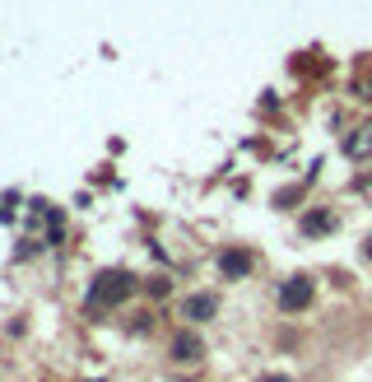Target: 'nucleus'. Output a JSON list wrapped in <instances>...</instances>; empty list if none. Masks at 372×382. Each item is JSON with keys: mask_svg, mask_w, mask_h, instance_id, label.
Segmentation results:
<instances>
[{"mask_svg": "<svg viewBox=\"0 0 372 382\" xmlns=\"http://www.w3.org/2000/svg\"><path fill=\"white\" fill-rule=\"evenodd\" d=\"M126 294H131V275H126V270H107V275H98V284H93V303H121Z\"/></svg>", "mask_w": 372, "mask_h": 382, "instance_id": "nucleus-1", "label": "nucleus"}, {"mask_svg": "<svg viewBox=\"0 0 372 382\" xmlns=\"http://www.w3.org/2000/svg\"><path fill=\"white\" fill-rule=\"evenodd\" d=\"M307 303H312V280H307V275L284 280V289H280V308L284 313H298V308H307Z\"/></svg>", "mask_w": 372, "mask_h": 382, "instance_id": "nucleus-2", "label": "nucleus"}, {"mask_svg": "<svg viewBox=\"0 0 372 382\" xmlns=\"http://www.w3.org/2000/svg\"><path fill=\"white\" fill-rule=\"evenodd\" d=\"M219 313V299L215 294H191L186 303H181V317H191V322H210Z\"/></svg>", "mask_w": 372, "mask_h": 382, "instance_id": "nucleus-3", "label": "nucleus"}, {"mask_svg": "<svg viewBox=\"0 0 372 382\" xmlns=\"http://www.w3.org/2000/svg\"><path fill=\"white\" fill-rule=\"evenodd\" d=\"M219 270H224L228 280H242V275H247V270H251V252H242V248L224 252V257H219Z\"/></svg>", "mask_w": 372, "mask_h": 382, "instance_id": "nucleus-4", "label": "nucleus"}, {"mask_svg": "<svg viewBox=\"0 0 372 382\" xmlns=\"http://www.w3.org/2000/svg\"><path fill=\"white\" fill-rule=\"evenodd\" d=\"M326 228H335V214L330 210H312L303 219V233H326Z\"/></svg>", "mask_w": 372, "mask_h": 382, "instance_id": "nucleus-5", "label": "nucleus"}, {"mask_svg": "<svg viewBox=\"0 0 372 382\" xmlns=\"http://www.w3.org/2000/svg\"><path fill=\"white\" fill-rule=\"evenodd\" d=\"M172 359H200V340L196 336H177L172 340Z\"/></svg>", "mask_w": 372, "mask_h": 382, "instance_id": "nucleus-6", "label": "nucleus"}, {"mask_svg": "<svg viewBox=\"0 0 372 382\" xmlns=\"http://www.w3.org/2000/svg\"><path fill=\"white\" fill-rule=\"evenodd\" d=\"M260 382H289V378H284V373H275V378H260Z\"/></svg>", "mask_w": 372, "mask_h": 382, "instance_id": "nucleus-7", "label": "nucleus"}, {"mask_svg": "<svg viewBox=\"0 0 372 382\" xmlns=\"http://www.w3.org/2000/svg\"><path fill=\"white\" fill-rule=\"evenodd\" d=\"M368 257H372V238H368Z\"/></svg>", "mask_w": 372, "mask_h": 382, "instance_id": "nucleus-8", "label": "nucleus"}]
</instances>
